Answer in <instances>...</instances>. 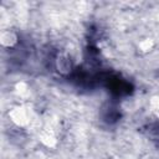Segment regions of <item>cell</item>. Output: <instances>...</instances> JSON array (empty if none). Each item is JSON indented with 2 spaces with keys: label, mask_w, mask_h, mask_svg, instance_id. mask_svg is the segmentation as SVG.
I'll list each match as a JSON object with an SVG mask.
<instances>
[{
  "label": "cell",
  "mask_w": 159,
  "mask_h": 159,
  "mask_svg": "<svg viewBox=\"0 0 159 159\" xmlns=\"http://www.w3.org/2000/svg\"><path fill=\"white\" fill-rule=\"evenodd\" d=\"M149 106H150V111L153 112V114L159 119V96L152 97L150 102H149Z\"/></svg>",
  "instance_id": "2"
},
{
  "label": "cell",
  "mask_w": 159,
  "mask_h": 159,
  "mask_svg": "<svg viewBox=\"0 0 159 159\" xmlns=\"http://www.w3.org/2000/svg\"><path fill=\"white\" fill-rule=\"evenodd\" d=\"M9 117L12 120L14 124H16L20 128H26L32 124L34 122V111L27 104H17L15 106L10 112Z\"/></svg>",
  "instance_id": "1"
}]
</instances>
